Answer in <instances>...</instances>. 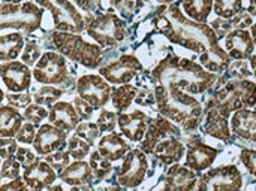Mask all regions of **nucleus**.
Masks as SVG:
<instances>
[{"mask_svg": "<svg viewBox=\"0 0 256 191\" xmlns=\"http://www.w3.org/2000/svg\"><path fill=\"white\" fill-rule=\"evenodd\" d=\"M231 132L240 141L256 144V111L249 108L236 111L231 118Z\"/></svg>", "mask_w": 256, "mask_h": 191, "instance_id": "24", "label": "nucleus"}, {"mask_svg": "<svg viewBox=\"0 0 256 191\" xmlns=\"http://www.w3.org/2000/svg\"><path fill=\"white\" fill-rule=\"evenodd\" d=\"M58 174L45 162L38 160L33 165L24 168L22 178L30 190H48L56 181Z\"/></svg>", "mask_w": 256, "mask_h": 191, "instance_id": "20", "label": "nucleus"}, {"mask_svg": "<svg viewBox=\"0 0 256 191\" xmlns=\"http://www.w3.org/2000/svg\"><path fill=\"white\" fill-rule=\"evenodd\" d=\"M158 3H160V4H170V3H172V1H176V0H156Z\"/></svg>", "mask_w": 256, "mask_h": 191, "instance_id": "57", "label": "nucleus"}, {"mask_svg": "<svg viewBox=\"0 0 256 191\" xmlns=\"http://www.w3.org/2000/svg\"><path fill=\"white\" fill-rule=\"evenodd\" d=\"M44 9L50 10L54 21V28L60 31L81 33L86 30V16L69 0H36Z\"/></svg>", "mask_w": 256, "mask_h": 191, "instance_id": "10", "label": "nucleus"}, {"mask_svg": "<svg viewBox=\"0 0 256 191\" xmlns=\"http://www.w3.org/2000/svg\"><path fill=\"white\" fill-rule=\"evenodd\" d=\"M99 129L102 133H110V132H114L116 126L118 124V112H112V111H108V109H100V114L96 120Z\"/></svg>", "mask_w": 256, "mask_h": 191, "instance_id": "40", "label": "nucleus"}, {"mask_svg": "<svg viewBox=\"0 0 256 191\" xmlns=\"http://www.w3.org/2000/svg\"><path fill=\"white\" fill-rule=\"evenodd\" d=\"M213 10L218 16L222 18H232L240 13L243 9V0H214Z\"/></svg>", "mask_w": 256, "mask_h": 191, "instance_id": "35", "label": "nucleus"}, {"mask_svg": "<svg viewBox=\"0 0 256 191\" xmlns=\"http://www.w3.org/2000/svg\"><path fill=\"white\" fill-rule=\"evenodd\" d=\"M252 18L254 16L248 10H242L240 13H237L236 16L231 18L234 30H248L249 27L254 25V19Z\"/></svg>", "mask_w": 256, "mask_h": 191, "instance_id": "49", "label": "nucleus"}, {"mask_svg": "<svg viewBox=\"0 0 256 191\" xmlns=\"http://www.w3.org/2000/svg\"><path fill=\"white\" fill-rule=\"evenodd\" d=\"M196 174L198 172H195L189 166H182L178 163H174L168 168L165 174L162 189L172 191L195 190L200 178Z\"/></svg>", "mask_w": 256, "mask_h": 191, "instance_id": "19", "label": "nucleus"}, {"mask_svg": "<svg viewBox=\"0 0 256 191\" xmlns=\"http://www.w3.org/2000/svg\"><path fill=\"white\" fill-rule=\"evenodd\" d=\"M54 48L60 54L72 60L74 63L82 64L88 69L100 67L104 61V48L99 43H90L80 36V33L54 30L51 33Z\"/></svg>", "mask_w": 256, "mask_h": 191, "instance_id": "6", "label": "nucleus"}, {"mask_svg": "<svg viewBox=\"0 0 256 191\" xmlns=\"http://www.w3.org/2000/svg\"><path fill=\"white\" fill-rule=\"evenodd\" d=\"M64 94V91L62 88H57L54 85H42L33 96L34 102L39 103V105H44V106H48L51 108L54 103H57L62 96Z\"/></svg>", "mask_w": 256, "mask_h": 191, "instance_id": "33", "label": "nucleus"}, {"mask_svg": "<svg viewBox=\"0 0 256 191\" xmlns=\"http://www.w3.org/2000/svg\"><path fill=\"white\" fill-rule=\"evenodd\" d=\"M213 1L214 0H183L182 6L188 16L206 22L213 10Z\"/></svg>", "mask_w": 256, "mask_h": 191, "instance_id": "32", "label": "nucleus"}, {"mask_svg": "<svg viewBox=\"0 0 256 191\" xmlns=\"http://www.w3.org/2000/svg\"><path fill=\"white\" fill-rule=\"evenodd\" d=\"M36 126L33 124V123H28V121H26L22 126H21V129L18 130V133H16V136H15V139L20 142V144H24V145H33V142H34V138H36Z\"/></svg>", "mask_w": 256, "mask_h": 191, "instance_id": "43", "label": "nucleus"}, {"mask_svg": "<svg viewBox=\"0 0 256 191\" xmlns=\"http://www.w3.org/2000/svg\"><path fill=\"white\" fill-rule=\"evenodd\" d=\"M81 118L75 109V106L69 102H57L50 108L48 114V123L54 124L56 127L64 130V132H75L78 127Z\"/></svg>", "mask_w": 256, "mask_h": 191, "instance_id": "23", "label": "nucleus"}, {"mask_svg": "<svg viewBox=\"0 0 256 191\" xmlns=\"http://www.w3.org/2000/svg\"><path fill=\"white\" fill-rule=\"evenodd\" d=\"M76 1V4L81 7V9H84L86 12H98V7H99V0H75Z\"/></svg>", "mask_w": 256, "mask_h": 191, "instance_id": "53", "label": "nucleus"}, {"mask_svg": "<svg viewBox=\"0 0 256 191\" xmlns=\"http://www.w3.org/2000/svg\"><path fill=\"white\" fill-rule=\"evenodd\" d=\"M90 148L92 145L76 135H74L68 141V153L70 154L74 160H84L90 154Z\"/></svg>", "mask_w": 256, "mask_h": 191, "instance_id": "36", "label": "nucleus"}, {"mask_svg": "<svg viewBox=\"0 0 256 191\" xmlns=\"http://www.w3.org/2000/svg\"><path fill=\"white\" fill-rule=\"evenodd\" d=\"M148 0H110L111 6L116 7L126 21H132L135 13L141 10V7Z\"/></svg>", "mask_w": 256, "mask_h": 191, "instance_id": "34", "label": "nucleus"}, {"mask_svg": "<svg viewBox=\"0 0 256 191\" xmlns=\"http://www.w3.org/2000/svg\"><path fill=\"white\" fill-rule=\"evenodd\" d=\"M142 63L132 54L120 55L118 58L108 61L99 67V75H102L110 84H129L134 78L142 73Z\"/></svg>", "mask_w": 256, "mask_h": 191, "instance_id": "13", "label": "nucleus"}, {"mask_svg": "<svg viewBox=\"0 0 256 191\" xmlns=\"http://www.w3.org/2000/svg\"><path fill=\"white\" fill-rule=\"evenodd\" d=\"M26 43L21 33H3L0 36V58L2 61L15 60L22 52Z\"/></svg>", "mask_w": 256, "mask_h": 191, "instance_id": "28", "label": "nucleus"}, {"mask_svg": "<svg viewBox=\"0 0 256 191\" xmlns=\"http://www.w3.org/2000/svg\"><path fill=\"white\" fill-rule=\"evenodd\" d=\"M112 87L102 75H82L76 81V93L94 109H102L111 100Z\"/></svg>", "mask_w": 256, "mask_h": 191, "instance_id": "14", "label": "nucleus"}, {"mask_svg": "<svg viewBox=\"0 0 256 191\" xmlns=\"http://www.w3.org/2000/svg\"><path fill=\"white\" fill-rule=\"evenodd\" d=\"M208 106L214 108L225 118L246 108L256 106V82L250 79H238L224 84L207 100Z\"/></svg>", "mask_w": 256, "mask_h": 191, "instance_id": "5", "label": "nucleus"}, {"mask_svg": "<svg viewBox=\"0 0 256 191\" xmlns=\"http://www.w3.org/2000/svg\"><path fill=\"white\" fill-rule=\"evenodd\" d=\"M252 67H250V63L246 61V60H236L234 63H231L226 70L224 73H220L222 76L218 79L216 85L218 87H222L224 84L226 82H231V81H238V79H248L250 75H252Z\"/></svg>", "mask_w": 256, "mask_h": 191, "instance_id": "30", "label": "nucleus"}, {"mask_svg": "<svg viewBox=\"0 0 256 191\" xmlns=\"http://www.w3.org/2000/svg\"><path fill=\"white\" fill-rule=\"evenodd\" d=\"M21 163L16 160L15 156L9 157V159H4L2 162V168H0V177L2 180H14V178H18L20 177V172H21Z\"/></svg>", "mask_w": 256, "mask_h": 191, "instance_id": "41", "label": "nucleus"}, {"mask_svg": "<svg viewBox=\"0 0 256 191\" xmlns=\"http://www.w3.org/2000/svg\"><path fill=\"white\" fill-rule=\"evenodd\" d=\"M148 172L147 154L142 150H130L124 157L123 163L116 169L117 183L123 189H136L141 186Z\"/></svg>", "mask_w": 256, "mask_h": 191, "instance_id": "12", "label": "nucleus"}, {"mask_svg": "<svg viewBox=\"0 0 256 191\" xmlns=\"http://www.w3.org/2000/svg\"><path fill=\"white\" fill-rule=\"evenodd\" d=\"M180 129L178 124L159 114L150 121L146 136L140 144L141 150L147 156H152L160 166L178 163L186 156V145Z\"/></svg>", "mask_w": 256, "mask_h": 191, "instance_id": "4", "label": "nucleus"}, {"mask_svg": "<svg viewBox=\"0 0 256 191\" xmlns=\"http://www.w3.org/2000/svg\"><path fill=\"white\" fill-rule=\"evenodd\" d=\"M130 150H132L130 145L117 132L106 133L105 136L100 138V141L98 144V151L102 156H105L106 159H110L111 162H118Z\"/></svg>", "mask_w": 256, "mask_h": 191, "instance_id": "26", "label": "nucleus"}, {"mask_svg": "<svg viewBox=\"0 0 256 191\" xmlns=\"http://www.w3.org/2000/svg\"><path fill=\"white\" fill-rule=\"evenodd\" d=\"M88 163H90L93 175H94V183L106 181L114 172L112 162L110 159H106L105 156H102L98 150L90 153V162Z\"/></svg>", "mask_w": 256, "mask_h": 191, "instance_id": "31", "label": "nucleus"}, {"mask_svg": "<svg viewBox=\"0 0 256 191\" xmlns=\"http://www.w3.org/2000/svg\"><path fill=\"white\" fill-rule=\"evenodd\" d=\"M58 177L72 189H92V184L94 183L92 166L86 160L72 162Z\"/></svg>", "mask_w": 256, "mask_h": 191, "instance_id": "21", "label": "nucleus"}, {"mask_svg": "<svg viewBox=\"0 0 256 191\" xmlns=\"http://www.w3.org/2000/svg\"><path fill=\"white\" fill-rule=\"evenodd\" d=\"M33 148L40 157L64 150L68 148V132L56 127L51 123L42 124L36 133Z\"/></svg>", "mask_w": 256, "mask_h": 191, "instance_id": "15", "label": "nucleus"}, {"mask_svg": "<svg viewBox=\"0 0 256 191\" xmlns=\"http://www.w3.org/2000/svg\"><path fill=\"white\" fill-rule=\"evenodd\" d=\"M30 190L27 183L24 181V178L18 177V178H14L10 180L9 183H3L2 187H0V191H27Z\"/></svg>", "mask_w": 256, "mask_h": 191, "instance_id": "52", "label": "nucleus"}, {"mask_svg": "<svg viewBox=\"0 0 256 191\" xmlns=\"http://www.w3.org/2000/svg\"><path fill=\"white\" fill-rule=\"evenodd\" d=\"M0 75H2V81L4 84V87L9 91L21 93V91H27L30 88L33 72H30V69L26 63L10 60V61L2 63Z\"/></svg>", "mask_w": 256, "mask_h": 191, "instance_id": "16", "label": "nucleus"}, {"mask_svg": "<svg viewBox=\"0 0 256 191\" xmlns=\"http://www.w3.org/2000/svg\"><path fill=\"white\" fill-rule=\"evenodd\" d=\"M16 150H18V141L16 139H14V138H2L0 139V157H2V160L15 156Z\"/></svg>", "mask_w": 256, "mask_h": 191, "instance_id": "50", "label": "nucleus"}, {"mask_svg": "<svg viewBox=\"0 0 256 191\" xmlns=\"http://www.w3.org/2000/svg\"><path fill=\"white\" fill-rule=\"evenodd\" d=\"M75 135L82 138L84 141H87L92 147L96 144V141L99 139V136L102 135L98 123H92V121H82L78 124V127L75 129Z\"/></svg>", "mask_w": 256, "mask_h": 191, "instance_id": "37", "label": "nucleus"}, {"mask_svg": "<svg viewBox=\"0 0 256 191\" xmlns=\"http://www.w3.org/2000/svg\"><path fill=\"white\" fill-rule=\"evenodd\" d=\"M156 109L164 117L178 124L184 133H194L204 120V106L194 96L177 85L154 84Z\"/></svg>", "mask_w": 256, "mask_h": 191, "instance_id": "3", "label": "nucleus"}, {"mask_svg": "<svg viewBox=\"0 0 256 191\" xmlns=\"http://www.w3.org/2000/svg\"><path fill=\"white\" fill-rule=\"evenodd\" d=\"M183 0L172 1L168 6L160 4L154 18L153 27L164 34L170 42L190 49L200 55V63L210 72L224 73L231 64V57L226 49L220 48L219 39L207 22L196 21L180 9Z\"/></svg>", "mask_w": 256, "mask_h": 191, "instance_id": "1", "label": "nucleus"}, {"mask_svg": "<svg viewBox=\"0 0 256 191\" xmlns=\"http://www.w3.org/2000/svg\"><path fill=\"white\" fill-rule=\"evenodd\" d=\"M2 1H4V3H21L22 0H2Z\"/></svg>", "mask_w": 256, "mask_h": 191, "instance_id": "58", "label": "nucleus"}, {"mask_svg": "<svg viewBox=\"0 0 256 191\" xmlns=\"http://www.w3.org/2000/svg\"><path fill=\"white\" fill-rule=\"evenodd\" d=\"M248 12L252 16H256V0H249V9H248Z\"/></svg>", "mask_w": 256, "mask_h": 191, "instance_id": "54", "label": "nucleus"}, {"mask_svg": "<svg viewBox=\"0 0 256 191\" xmlns=\"http://www.w3.org/2000/svg\"><path fill=\"white\" fill-rule=\"evenodd\" d=\"M40 57H42V48L36 42H27L26 46H24V49H22V52H21L22 63H26L28 67L30 66L34 67Z\"/></svg>", "mask_w": 256, "mask_h": 191, "instance_id": "42", "label": "nucleus"}, {"mask_svg": "<svg viewBox=\"0 0 256 191\" xmlns=\"http://www.w3.org/2000/svg\"><path fill=\"white\" fill-rule=\"evenodd\" d=\"M6 96V100L10 106L16 108V109H21V108H27L30 103H32V96L27 93V91H21V93H15V91H10Z\"/></svg>", "mask_w": 256, "mask_h": 191, "instance_id": "45", "label": "nucleus"}, {"mask_svg": "<svg viewBox=\"0 0 256 191\" xmlns=\"http://www.w3.org/2000/svg\"><path fill=\"white\" fill-rule=\"evenodd\" d=\"M50 111L44 106V105H39V103H30L27 108H24V120L28 121V123H33L34 126H39L42 123V120H45L48 117Z\"/></svg>", "mask_w": 256, "mask_h": 191, "instance_id": "39", "label": "nucleus"}, {"mask_svg": "<svg viewBox=\"0 0 256 191\" xmlns=\"http://www.w3.org/2000/svg\"><path fill=\"white\" fill-rule=\"evenodd\" d=\"M33 78L36 82L44 85H60L64 93L70 91L74 87L76 88V82L68 69L64 55L54 51H46L42 54L33 69Z\"/></svg>", "mask_w": 256, "mask_h": 191, "instance_id": "9", "label": "nucleus"}, {"mask_svg": "<svg viewBox=\"0 0 256 191\" xmlns=\"http://www.w3.org/2000/svg\"><path fill=\"white\" fill-rule=\"evenodd\" d=\"M72 103H74V106H75V109H76V112H78V115H80V118L82 121H87V120H90L93 117L94 108L87 100H84L81 96L74 97V102Z\"/></svg>", "mask_w": 256, "mask_h": 191, "instance_id": "46", "label": "nucleus"}, {"mask_svg": "<svg viewBox=\"0 0 256 191\" xmlns=\"http://www.w3.org/2000/svg\"><path fill=\"white\" fill-rule=\"evenodd\" d=\"M44 160L60 175L70 165V154L64 150H60V151L44 156Z\"/></svg>", "mask_w": 256, "mask_h": 191, "instance_id": "38", "label": "nucleus"}, {"mask_svg": "<svg viewBox=\"0 0 256 191\" xmlns=\"http://www.w3.org/2000/svg\"><path fill=\"white\" fill-rule=\"evenodd\" d=\"M44 7L39 3H2L0 6V28L2 31L10 28L26 34L36 31L40 27Z\"/></svg>", "mask_w": 256, "mask_h": 191, "instance_id": "8", "label": "nucleus"}, {"mask_svg": "<svg viewBox=\"0 0 256 191\" xmlns=\"http://www.w3.org/2000/svg\"><path fill=\"white\" fill-rule=\"evenodd\" d=\"M230 118H225L222 114H219L214 108L206 105L204 106V123H202V130L212 138H216L224 142H231V130L228 124Z\"/></svg>", "mask_w": 256, "mask_h": 191, "instance_id": "25", "label": "nucleus"}, {"mask_svg": "<svg viewBox=\"0 0 256 191\" xmlns=\"http://www.w3.org/2000/svg\"><path fill=\"white\" fill-rule=\"evenodd\" d=\"M15 157H16V160L21 163L22 168H27V166L33 165L34 162H38L40 156H39L36 151L28 150L27 147H18V150H16V153H15Z\"/></svg>", "mask_w": 256, "mask_h": 191, "instance_id": "47", "label": "nucleus"}, {"mask_svg": "<svg viewBox=\"0 0 256 191\" xmlns=\"http://www.w3.org/2000/svg\"><path fill=\"white\" fill-rule=\"evenodd\" d=\"M225 48L232 60H248L255 49L252 33L248 30H232L225 37Z\"/></svg>", "mask_w": 256, "mask_h": 191, "instance_id": "22", "label": "nucleus"}, {"mask_svg": "<svg viewBox=\"0 0 256 191\" xmlns=\"http://www.w3.org/2000/svg\"><path fill=\"white\" fill-rule=\"evenodd\" d=\"M152 118L140 109H135L129 114H118V127L124 138L132 142H141L146 136Z\"/></svg>", "mask_w": 256, "mask_h": 191, "instance_id": "18", "label": "nucleus"}, {"mask_svg": "<svg viewBox=\"0 0 256 191\" xmlns=\"http://www.w3.org/2000/svg\"><path fill=\"white\" fill-rule=\"evenodd\" d=\"M135 102L140 106H154L156 105V97H154V90H148V88H140Z\"/></svg>", "mask_w": 256, "mask_h": 191, "instance_id": "51", "label": "nucleus"}, {"mask_svg": "<svg viewBox=\"0 0 256 191\" xmlns=\"http://www.w3.org/2000/svg\"><path fill=\"white\" fill-rule=\"evenodd\" d=\"M219 156V150L207 145L200 138H192L186 142V166L195 172H202L212 168Z\"/></svg>", "mask_w": 256, "mask_h": 191, "instance_id": "17", "label": "nucleus"}, {"mask_svg": "<svg viewBox=\"0 0 256 191\" xmlns=\"http://www.w3.org/2000/svg\"><path fill=\"white\" fill-rule=\"evenodd\" d=\"M138 91H140V88L136 85H132V84H122V85L112 87L111 102H112L116 111L118 114L128 111L130 108L132 102H135Z\"/></svg>", "mask_w": 256, "mask_h": 191, "instance_id": "29", "label": "nucleus"}, {"mask_svg": "<svg viewBox=\"0 0 256 191\" xmlns=\"http://www.w3.org/2000/svg\"><path fill=\"white\" fill-rule=\"evenodd\" d=\"M154 84L177 85L190 94H204L216 85L219 76L201 63L177 55H166L152 70Z\"/></svg>", "mask_w": 256, "mask_h": 191, "instance_id": "2", "label": "nucleus"}, {"mask_svg": "<svg viewBox=\"0 0 256 191\" xmlns=\"http://www.w3.org/2000/svg\"><path fill=\"white\" fill-rule=\"evenodd\" d=\"M243 187V175L237 166H219L207 169L198 178L196 189L201 191H237Z\"/></svg>", "mask_w": 256, "mask_h": 191, "instance_id": "11", "label": "nucleus"}, {"mask_svg": "<svg viewBox=\"0 0 256 191\" xmlns=\"http://www.w3.org/2000/svg\"><path fill=\"white\" fill-rule=\"evenodd\" d=\"M250 33H252V37H254V42L256 45V22H254V25L250 27Z\"/></svg>", "mask_w": 256, "mask_h": 191, "instance_id": "56", "label": "nucleus"}, {"mask_svg": "<svg viewBox=\"0 0 256 191\" xmlns=\"http://www.w3.org/2000/svg\"><path fill=\"white\" fill-rule=\"evenodd\" d=\"M86 31L104 49H116L128 36L126 19L120 18L112 10L86 16Z\"/></svg>", "mask_w": 256, "mask_h": 191, "instance_id": "7", "label": "nucleus"}, {"mask_svg": "<svg viewBox=\"0 0 256 191\" xmlns=\"http://www.w3.org/2000/svg\"><path fill=\"white\" fill-rule=\"evenodd\" d=\"M249 63H250V67H252L254 75L256 76V54H252V55L249 57Z\"/></svg>", "mask_w": 256, "mask_h": 191, "instance_id": "55", "label": "nucleus"}, {"mask_svg": "<svg viewBox=\"0 0 256 191\" xmlns=\"http://www.w3.org/2000/svg\"><path fill=\"white\" fill-rule=\"evenodd\" d=\"M210 25L214 30V33H216V36H218L219 40L220 39H225L234 30L232 22H231V18H222V16H219V18L213 19Z\"/></svg>", "mask_w": 256, "mask_h": 191, "instance_id": "44", "label": "nucleus"}, {"mask_svg": "<svg viewBox=\"0 0 256 191\" xmlns=\"http://www.w3.org/2000/svg\"><path fill=\"white\" fill-rule=\"evenodd\" d=\"M240 162L244 165V168L248 169V172L256 178V150L244 148L240 153Z\"/></svg>", "mask_w": 256, "mask_h": 191, "instance_id": "48", "label": "nucleus"}, {"mask_svg": "<svg viewBox=\"0 0 256 191\" xmlns=\"http://www.w3.org/2000/svg\"><path fill=\"white\" fill-rule=\"evenodd\" d=\"M24 115L18 112L16 108L10 105H3L0 108V136L15 138L21 126L24 124Z\"/></svg>", "mask_w": 256, "mask_h": 191, "instance_id": "27", "label": "nucleus"}]
</instances>
